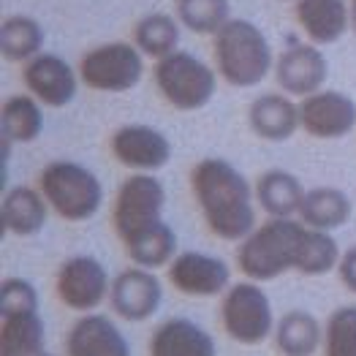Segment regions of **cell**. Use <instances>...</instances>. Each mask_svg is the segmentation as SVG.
Returning <instances> with one entry per match:
<instances>
[{"instance_id": "obj_1", "label": "cell", "mask_w": 356, "mask_h": 356, "mask_svg": "<svg viewBox=\"0 0 356 356\" xmlns=\"http://www.w3.org/2000/svg\"><path fill=\"white\" fill-rule=\"evenodd\" d=\"M191 191L207 229L218 239L242 242L256 229V191L237 166L223 158H204L191 172Z\"/></svg>"}, {"instance_id": "obj_2", "label": "cell", "mask_w": 356, "mask_h": 356, "mask_svg": "<svg viewBox=\"0 0 356 356\" xmlns=\"http://www.w3.org/2000/svg\"><path fill=\"white\" fill-rule=\"evenodd\" d=\"M212 58L218 76L232 88H256L275 71L267 35L250 19H229L212 35Z\"/></svg>"}, {"instance_id": "obj_3", "label": "cell", "mask_w": 356, "mask_h": 356, "mask_svg": "<svg viewBox=\"0 0 356 356\" xmlns=\"http://www.w3.org/2000/svg\"><path fill=\"white\" fill-rule=\"evenodd\" d=\"M307 226L294 218H269L256 226L237 248V267L248 280L269 283L297 269Z\"/></svg>"}, {"instance_id": "obj_4", "label": "cell", "mask_w": 356, "mask_h": 356, "mask_svg": "<svg viewBox=\"0 0 356 356\" xmlns=\"http://www.w3.org/2000/svg\"><path fill=\"white\" fill-rule=\"evenodd\" d=\"M38 188L49 209L71 223L90 220L104 204V185L98 175L76 161H52L41 169Z\"/></svg>"}, {"instance_id": "obj_5", "label": "cell", "mask_w": 356, "mask_h": 356, "mask_svg": "<svg viewBox=\"0 0 356 356\" xmlns=\"http://www.w3.org/2000/svg\"><path fill=\"white\" fill-rule=\"evenodd\" d=\"M155 88L163 101L177 112H199L215 98L218 71L193 52H172L169 58L155 60L152 65Z\"/></svg>"}, {"instance_id": "obj_6", "label": "cell", "mask_w": 356, "mask_h": 356, "mask_svg": "<svg viewBox=\"0 0 356 356\" xmlns=\"http://www.w3.org/2000/svg\"><path fill=\"white\" fill-rule=\"evenodd\" d=\"M166 207V188L155 175L134 172L120 185L112 207V226L120 242L128 248L136 239L147 237L158 226H163Z\"/></svg>"}, {"instance_id": "obj_7", "label": "cell", "mask_w": 356, "mask_h": 356, "mask_svg": "<svg viewBox=\"0 0 356 356\" xmlns=\"http://www.w3.org/2000/svg\"><path fill=\"white\" fill-rule=\"evenodd\" d=\"M223 332L239 346H261L275 334V313L267 291L256 280H242L229 286L220 302Z\"/></svg>"}, {"instance_id": "obj_8", "label": "cell", "mask_w": 356, "mask_h": 356, "mask_svg": "<svg viewBox=\"0 0 356 356\" xmlns=\"http://www.w3.org/2000/svg\"><path fill=\"white\" fill-rule=\"evenodd\" d=\"M145 76V55L134 41H109L92 47L79 60V79L95 92H128Z\"/></svg>"}, {"instance_id": "obj_9", "label": "cell", "mask_w": 356, "mask_h": 356, "mask_svg": "<svg viewBox=\"0 0 356 356\" xmlns=\"http://www.w3.org/2000/svg\"><path fill=\"white\" fill-rule=\"evenodd\" d=\"M55 291L68 310L92 313L112 291V277L95 256H71L65 259L55 277Z\"/></svg>"}, {"instance_id": "obj_10", "label": "cell", "mask_w": 356, "mask_h": 356, "mask_svg": "<svg viewBox=\"0 0 356 356\" xmlns=\"http://www.w3.org/2000/svg\"><path fill=\"white\" fill-rule=\"evenodd\" d=\"M109 149L118 163H122L131 172H142V175H155L172 161L169 136L152 125H142V122L120 125L112 134Z\"/></svg>"}, {"instance_id": "obj_11", "label": "cell", "mask_w": 356, "mask_h": 356, "mask_svg": "<svg viewBox=\"0 0 356 356\" xmlns=\"http://www.w3.org/2000/svg\"><path fill=\"white\" fill-rule=\"evenodd\" d=\"M299 122L313 139H346L356 128V101L340 90H318L299 101Z\"/></svg>"}, {"instance_id": "obj_12", "label": "cell", "mask_w": 356, "mask_h": 356, "mask_svg": "<svg viewBox=\"0 0 356 356\" xmlns=\"http://www.w3.org/2000/svg\"><path fill=\"white\" fill-rule=\"evenodd\" d=\"M169 283L179 294L193 299L220 297L232 286V269L223 259L199 253V250H182L166 267Z\"/></svg>"}, {"instance_id": "obj_13", "label": "cell", "mask_w": 356, "mask_h": 356, "mask_svg": "<svg viewBox=\"0 0 356 356\" xmlns=\"http://www.w3.org/2000/svg\"><path fill=\"white\" fill-rule=\"evenodd\" d=\"M22 82L28 92L49 109H63L76 98L79 90V68L52 52H41L22 65Z\"/></svg>"}, {"instance_id": "obj_14", "label": "cell", "mask_w": 356, "mask_h": 356, "mask_svg": "<svg viewBox=\"0 0 356 356\" xmlns=\"http://www.w3.org/2000/svg\"><path fill=\"white\" fill-rule=\"evenodd\" d=\"M163 302V286L152 269L145 267H128L112 280L109 291V305L115 316L122 321H149Z\"/></svg>"}, {"instance_id": "obj_15", "label": "cell", "mask_w": 356, "mask_h": 356, "mask_svg": "<svg viewBox=\"0 0 356 356\" xmlns=\"http://www.w3.org/2000/svg\"><path fill=\"white\" fill-rule=\"evenodd\" d=\"M329 76V63L316 44H294L275 60V79L280 90L291 98H307L324 90Z\"/></svg>"}, {"instance_id": "obj_16", "label": "cell", "mask_w": 356, "mask_h": 356, "mask_svg": "<svg viewBox=\"0 0 356 356\" xmlns=\"http://www.w3.org/2000/svg\"><path fill=\"white\" fill-rule=\"evenodd\" d=\"M65 356H131V346L109 316L82 313L65 334Z\"/></svg>"}, {"instance_id": "obj_17", "label": "cell", "mask_w": 356, "mask_h": 356, "mask_svg": "<svg viewBox=\"0 0 356 356\" xmlns=\"http://www.w3.org/2000/svg\"><path fill=\"white\" fill-rule=\"evenodd\" d=\"M248 125L264 142H286L302 128L299 122V104L286 92H267L259 95L248 106Z\"/></svg>"}, {"instance_id": "obj_18", "label": "cell", "mask_w": 356, "mask_h": 356, "mask_svg": "<svg viewBox=\"0 0 356 356\" xmlns=\"http://www.w3.org/2000/svg\"><path fill=\"white\" fill-rule=\"evenodd\" d=\"M297 22L316 47L337 44L351 30L348 0H297Z\"/></svg>"}, {"instance_id": "obj_19", "label": "cell", "mask_w": 356, "mask_h": 356, "mask_svg": "<svg viewBox=\"0 0 356 356\" xmlns=\"http://www.w3.org/2000/svg\"><path fill=\"white\" fill-rule=\"evenodd\" d=\"M47 218H49V204H47L41 188L17 185L3 193V202H0L3 232L14 234V237H35L38 232H44Z\"/></svg>"}, {"instance_id": "obj_20", "label": "cell", "mask_w": 356, "mask_h": 356, "mask_svg": "<svg viewBox=\"0 0 356 356\" xmlns=\"http://www.w3.org/2000/svg\"><path fill=\"white\" fill-rule=\"evenodd\" d=\"M149 356H218L207 329L191 318H166L149 334Z\"/></svg>"}, {"instance_id": "obj_21", "label": "cell", "mask_w": 356, "mask_h": 356, "mask_svg": "<svg viewBox=\"0 0 356 356\" xmlns=\"http://www.w3.org/2000/svg\"><path fill=\"white\" fill-rule=\"evenodd\" d=\"M259 207L267 212L269 218H294L302 209L307 188L302 179L286 169H267L253 185Z\"/></svg>"}, {"instance_id": "obj_22", "label": "cell", "mask_w": 356, "mask_h": 356, "mask_svg": "<svg viewBox=\"0 0 356 356\" xmlns=\"http://www.w3.org/2000/svg\"><path fill=\"white\" fill-rule=\"evenodd\" d=\"M44 321L38 310L0 313V356H41Z\"/></svg>"}, {"instance_id": "obj_23", "label": "cell", "mask_w": 356, "mask_h": 356, "mask_svg": "<svg viewBox=\"0 0 356 356\" xmlns=\"http://www.w3.org/2000/svg\"><path fill=\"white\" fill-rule=\"evenodd\" d=\"M351 199L346 191L340 188H310L305 193V202L299 209V220L307 226V229H318V232H334L340 226H346L351 220Z\"/></svg>"}, {"instance_id": "obj_24", "label": "cell", "mask_w": 356, "mask_h": 356, "mask_svg": "<svg viewBox=\"0 0 356 356\" xmlns=\"http://www.w3.org/2000/svg\"><path fill=\"white\" fill-rule=\"evenodd\" d=\"M272 337L283 356H313L324 346V329L307 310H289L280 316Z\"/></svg>"}, {"instance_id": "obj_25", "label": "cell", "mask_w": 356, "mask_h": 356, "mask_svg": "<svg viewBox=\"0 0 356 356\" xmlns=\"http://www.w3.org/2000/svg\"><path fill=\"white\" fill-rule=\"evenodd\" d=\"M44 134V104L33 95H8L0 106V136L30 145Z\"/></svg>"}, {"instance_id": "obj_26", "label": "cell", "mask_w": 356, "mask_h": 356, "mask_svg": "<svg viewBox=\"0 0 356 356\" xmlns=\"http://www.w3.org/2000/svg\"><path fill=\"white\" fill-rule=\"evenodd\" d=\"M44 52V28L28 14H11L0 25V55L8 63H28Z\"/></svg>"}, {"instance_id": "obj_27", "label": "cell", "mask_w": 356, "mask_h": 356, "mask_svg": "<svg viewBox=\"0 0 356 356\" xmlns=\"http://www.w3.org/2000/svg\"><path fill=\"white\" fill-rule=\"evenodd\" d=\"M134 44L136 49L152 60L169 58L179 49V19L172 14H147L134 25Z\"/></svg>"}, {"instance_id": "obj_28", "label": "cell", "mask_w": 356, "mask_h": 356, "mask_svg": "<svg viewBox=\"0 0 356 356\" xmlns=\"http://www.w3.org/2000/svg\"><path fill=\"white\" fill-rule=\"evenodd\" d=\"M177 19L196 35H215L232 19L229 0H177Z\"/></svg>"}, {"instance_id": "obj_29", "label": "cell", "mask_w": 356, "mask_h": 356, "mask_svg": "<svg viewBox=\"0 0 356 356\" xmlns=\"http://www.w3.org/2000/svg\"><path fill=\"white\" fill-rule=\"evenodd\" d=\"M340 245L332 237V232H318V229H307L305 242H302V256H299L297 272L307 277H321L329 275L332 269L340 264Z\"/></svg>"}, {"instance_id": "obj_30", "label": "cell", "mask_w": 356, "mask_h": 356, "mask_svg": "<svg viewBox=\"0 0 356 356\" xmlns=\"http://www.w3.org/2000/svg\"><path fill=\"white\" fill-rule=\"evenodd\" d=\"M128 250V259L136 264V267L145 269H158V267H169L172 259L177 256V234L169 223L158 226L155 232H149L147 237L136 239L134 245L125 248Z\"/></svg>"}, {"instance_id": "obj_31", "label": "cell", "mask_w": 356, "mask_h": 356, "mask_svg": "<svg viewBox=\"0 0 356 356\" xmlns=\"http://www.w3.org/2000/svg\"><path fill=\"white\" fill-rule=\"evenodd\" d=\"M324 356H356V305H343L327 318Z\"/></svg>"}, {"instance_id": "obj_32", "label": "cell", "mask_w": 356, "mask_h": 356, "mask_svg": "<svg viewBox=\"0 0 356 356\" xmlns=\"http://www.w3.org/2000/svg\"><path fill=\"white\" fill-rule=\"evenodd\" d=\"M38 310V291L25 277H6L0 283V313Z\"/></svg>"}, {"instance_id": "obj_33", "label": "cell", "mask_w": 356, "mask_h": 356, "mask_svg": "<svg viewBox=\"0 0 356 356\" xmlns=\"http://www.w3.org/2000/svg\"><path fill=\"white\" fill-rule=\"evenodd\" d=\"M337 275H340V283L346 286V291H351L356 297V245H351V248L340 256Z\"/></svg>"}, {"instance_id": "obj_34", "label": "cell", "mask_w": 356, "mask_h": 356, "mask_svg": "<svg viewBox=\"0 0 356 356\" xmlns=\"http://www.w3.org/2000/svg\"><path fill=\"white\" fill-rule=\"evenodd\" d=\"M348 6H351V30L356 35V0H348Z\"/></svg>"}, {"instance_id": "obj_35", "label": "cell", "mask_w": 356, "mask_h": 356, "mask_svg": "<svg viewBox=\"0 0 356 356\" xmlns=\"http://www.w3.org/2000/svg\"><path fill=\"white\" fill-rule=\"evenodd\" d=\"M41 356H55V354H41Z\"/></svg>"}, {"instance_id": "obj_36", "label": "cell", "mask_w": 356, "mask_h": 356, "mask_svg": "<svg viewBox=\"0 0 356 356\" xmlns=\"http://www.w3.org/2000/svg\"><path fill=\"white\" fill-rule=\"evenodd\" d=\"M294 3H297V0H294Z\"/></svg>"}]
</instances>
